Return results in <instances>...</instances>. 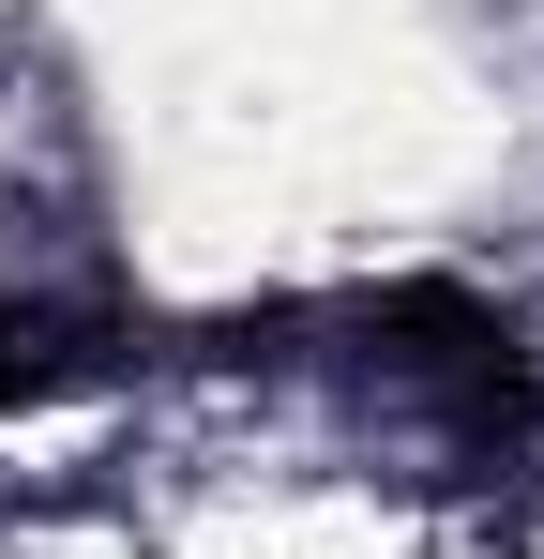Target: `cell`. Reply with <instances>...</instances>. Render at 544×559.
I'll return each instance as SVG.
<instances>
[{
	"instance_id": "6da1fadb",
	"label": "cell",
	"mask_w": 544,
	"mask_h": 559,
	"mask_svg": "<svg viewBox=\"0 0 544 559\" xmlns=\"http://www.w3.org/2000/svg\"><path fill=\"white\" fill-rule=\"evenodd\" d=\"M333 333H348V364L393 393V408H424L453 454H515L544 424V378H530V333L499 318V302H469V287H363L333 302Z\"/></svg>"
},
{
	"instance_id": "7a4b0ae2",
	"label": "cell",
	"mask_w": 544,
	"mask_h": 559,
	"mask_svg": "<svg viewBox=\"0 0 544 559\" xmlns=\"http://www.w3.org/2000/svg\"><path fill=\"white\" fill-rule=\"evenodd\" d=\"M46 378H61V318H46V302H15V287H0V424H15V408H31V393H46Z\"/></svg>"
}]
</instances>
